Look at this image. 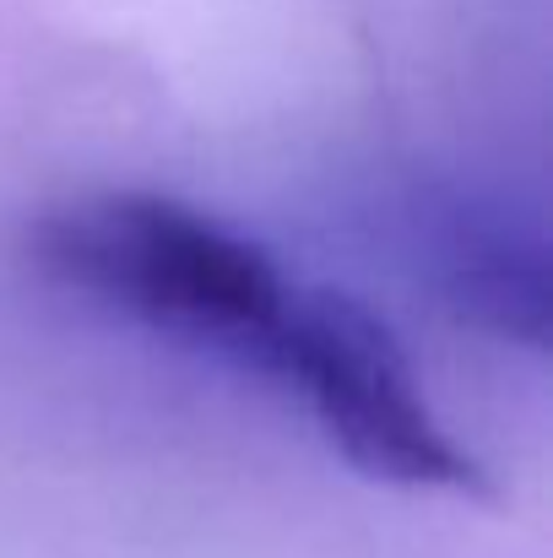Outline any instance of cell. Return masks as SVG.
Returning a JSON list of instances; mask_svg holds the SVG:
<instances>
[{"label": "cell", "mask_w": 553, "mask_h": 558, "mask_svg": "<svg viewBox=\"0 0 553 558\" xmlns=\"http://www.w3.org/2000/svg\"><path fill=\"white\" fill-rule=\"evenodd\" d=\"M27 260L55 288L261 374L299 299V282H288L266 244L158 190L60 201L33 222Z\"/></svg>", "instance_id": "1"}, {"label": "cell", "mask_w": 553, "mask_h": 558, "mask_svg": "<svg viewBox=\"0 0 553 558\" xmlns=\"http://www.w3.org/2000/svg\"><path fill=\"white\" fill-rule=\"evenodd\" d=\"M326 439L374 483L429 494H483V466L445 434L396 331L342 288H299L272 353Z\"/></svg>", "instance_id": "2"}, {"label": "cell", "mask_w": 553, "mask_h": 558, "mask_svg": "<svg viewBox=\"0 0 553 558\" xmlns=\"http://www.w3.org/2000/svg\"><path fill=\"white\" fill-rule=\"evenodd\" d=\"M407 239L418 277L445 299L461 326H478L510 348H543L549 337V250L538 211L472 190L461 180L429 185L407 206Z\"/></svg>", "instance_id": "3"}]
</instances>
